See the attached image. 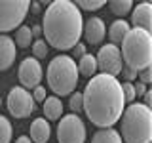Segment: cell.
Listing matches in <instances>:
<instances>
[{
    "mask_svg": "<svg viewBox=\"0 0 152 143\" xmlns=\"http://www.w3.org/2000/svg\"><path fill=\"white\" fill-rule=\"evenodd\" d=\"M6 105H8L10 114L15 116V118L31 116V113L36 111V103H34V99H32L31 92L25 90V88H21V86H13V88L10 90Z\"/></svg>",
    "mask_w": 152,
    "mask_h": 143,
    "instance_id": "ba28073f",
    "label": "cell"
},
{
    "mask_svg": "<svg viewBox=\"0 0 152 143\" xmlns=\"http://www.w3.org/2000/svg\"><path fill=\"white\" fill-rule=\"evenodd\" d=\"M120 137L124 143H152V109L142 103H129L124 109Z\"/></svg>",
    "mask_w": 152,
    "mask_h": 143,
    "instance_id": "3957f363",
    "label": "cell"
},
{
    "mask_svg": "<svg viewBox=\"0 0 152 143\" xmlns=\"http://www.w3.org/2000/svg\"><path fill=\"white\" fill-rule=\"evenodd\" d=\"M28 139L32 143H48L51 136V126L46 118H34L31 122V128H28Z\"/></svg>",
    "mask_w": 152,
    "mask_h": 143,
    "instance_id": "5bb4252c",
    "label": "cell"
},
{
    "mask_svg": "<svg viewBox=\"0 0 152 143\" xmlns=\"http://www.w3.org/2000/svg\"><path fill=\"white\" fill-rule=\"evenodd\" d=\"M31 95H32V99H34V103H44V99L48 97L46 95V86H36Z\"/></svg>",
    "mask_w": 152,
    "mask_h": 143,
    "instance_id": "484cf974",
    "label": "cell"
},
{
    "mask_svg": "<svg viewBox=\"0 0 152 143\" xmlns=\"http://www.w3.org/2000/svg\"><path fill=\"white\" fill-rule=\"evenodd\" d=\"M126 101L122 95V82L116 76L97 73L89 78L82 92V111L97 128H112L120 120Z\"/></svg>",
    "mask_w": 152,
    "mask_h": 143,
    "instance_id": "6da1fadb",
    "label": "cell"
},
{
    "mask_svg": "<svg viewBox=\"0 0 152 143\" xmlns=\"http://www.w3.org/2000/svg\"><path fill=\"white\" fill-rule=\"evenodd\" d=\"M59 143H86V124L78 114H65L57 124Z\"/></svg>",
    "mask_w": 152,
    "mask_h": 143,
    "instance_id": "52a82bcc",
    "label": "cell"
},
{
    "mask_svg": "<svg viewBox=\"0 0 152 143\" xmlns=\"http://www.w3.org/2000/svg\"><path fill=\"white\" fill-rule=\"evenodd\" d=\"M133 88H135V95H137V97H142V95L146 94V86L142 84V82H137V84H133Z\"/></svg>",
    "mask_w": 152,
    "mask_h": 143,
    "instance_id": "f546056e",
    "label": "cell"
},
{
    "mask_svg": "<svg viewBox=\"0 0 152 143\" xmlns=\"http://www.w3.org/2000/svg\"><path fill=\"white\" fill-rule=\"evenodd\" d=\"M122 95L126 103H133L137 99L135 95V88H133V82H122Z\"/></svg>",
    "mask_w": 152,
    "mask_h": 143,
    "instance_id": "cb8c5ba5",
    "label": "cell"
},
{
    "mask_svg": "<svg viewBox=\"0 0 152 143\" xmlns=\"http://www.w3.org/2000/svg\"><path fill=\"white\" fill-rule=\"evenodd\" d=\"M108 6H110V12H112L118 19H124V15L131 13L133 2H131V0H112Z\"/></svg>",
    "mask_w": 152,
    "mask_h": 143,
    "instance_id": "ffe728a7",
    "label": "cell"
},
{
    "mask_svg": "<svg viewBox=\"0 0 152 143\" xmlns=\"http://www.w3.org/2000/svg\"><path fill=\"white\" fill-rule=\"evenodd\" d=\"M91 143H124L120 137V132L114 128H101L93 133Z\"/></svg>",
    "mask_w": 152,
    "mask_h": 143,
    "instance_id": "e0dca14e",
    "label": "cell"
},
{
    "mask_svg": "<svg viewBox=\"0 0 152 143\" xmlns=\"http://www.w3.org/2000/svg\"><path fill=\"white\" fill-rule=\"evenodd\" d=\"M137 76H139V82H142L145 86L150 84V82H152V67H148V69H145V71H141Z\"/></svg>",
    "mask_w": 152,
    "mask_h": 143,
    "instance_id": "4316f807",
    "label": "cell"
},
{
    "mask_svg": "<svg viewBox=\"0 0 152 143\" xmlns=\"http://www.w3.org/2000/svg\"><path fill=\"white\" fill-rule=\"evenodd\" d=\"M74 4L80 12H82V10L84 12H93V10H99V8L104 6L103 0H78V2H74Z\"/></svg>",
    "mask_w": 152,
    "mask_h": 143,
    "instance_id": "603a6c76",
    "label": "cell"
},
{
    "mask_svg": "<svg viewBox=\"0 0 152 143\" xmlns=\"http://www.w3.org/2000/svg\"><path fill=\"white\" fill-rule=\"evenodd\" d=\"M0 105H2V97H0Z\"/></svg>",
    "mask_w": 152,
    "mask_h": 143,
    "instance_id": "e575fe53",
    "label": "cell"
},
{
    "mask_svg": "<svg viewBox=\"0 0 152 143\" xmlns=\"http://www.w3.org/2000/svg\"><path fill=\"white\" fill-rule=\"evenodd\" d=\"M122 74H124V78H126V82H133V80H137V74L139 73H135L129 67H122Z\"/></svg>",
    "mask_w": 152,
    "mask_h": 143,
    "instance_id": "83f0119b",
    "label": "cell"
},
{
    "mask_svg": "<svg viewBox=\"0 0 152 143\" xmlns=\"http://www.w3.org/2000/svg\"><path fill=\"white\" fill-rule=\"evenodd\" d=\"M78 73L84 74V76H95L97 74V61H95V55L93 54H86L78 59Z\"/></svg>",
    "mask_w": 152,
    "mask_h": 143,
    "instance_id": "ac0fdd59",
    "label": "cell"
},
{
    "mask_svg": "<svg viewBox=\"0 0 152 143\" xmlns=\"http://www.w3.org/2000/svg\"><path fill=\"white\" fill-rule=\"evenodd\" d=\"M142 105H146V107L152 105V92H150V90H146V94L142 95Z\"/></svg>",
    "mask_w": 152,
    "mask_h": 143,
    "instance_id": "4dcf8cb0",
    "label": "cell"
},
{
    "mask_svg": "<svg viewBox=\"0 0 152 143\" xmlns=\"http://www.w3.org/2000/svg\"><path fill=\"white\" fill-rule=\"evenodd\" d=\"M13 42H15V48H28L34 42V38H32V32H31V27L27 25H21L15 31V38H13Z\"/></svg>",
    "mask_w": 152,
    "mask_h": 143,
    "instance_id": "d6986e66",
    "label": "cell"
},
{
    "mask_svg": "<svg viewBox=\"0 0 152 143\" xmlns=\"http://www.w3.org/2000/svg\"><path fill=\"white\" fill-rule=\"evenodd\" d=\"M82 35L89 44H101L107 36V25L101 17H89L88 21H84Z\"/></svg>",
    "mask_w": 152,
    "mask_h": 143,
    "instance_id": "8fae6325",
    "label": "cell"
},
{
    "mask_svg": "<svg viewBox=\"0 0 152 143\" xmlns=\"http://www.w3.org/2000/svg\"><path fill=\"white\" fill-rule=\"evenodd\" d=\"M31 32H32V38L40 36V35H42V27H40V25H32V27H31Z\"/></svg>",
    "mask_w": 152,
    "mask_h": 143,
    "instance_id": "1f68e13d",
    "label": "cell"
},
{
    "mask_svg": "<svg viewBox=\"0 0 152 143\" xmlns=\"http://www.w3.org/2000/svg\"><path fill=\"white\" fill-rule=\"evenodd\" d=\"M31 2L28 0H12V2H0V35L19 29L25 21Z\"/></svg>",
    "mask_w": 152,
    "mask_h": 143,
    "instance_id": "8992f818",
    "label": "cell"
},
{
    "mask_svg": "<svg viewBox=\"0 0 152 143\" xmlns=\"http://www.w3.org/2000/svg\"><path fill=\"white\" fill-rule=\"evenodd\" d=\"M15 143H32V141L28 139V136H19L15 139Z\"/></svg>",
    "mask_w": 152,
    "mask_h": 143,
    "instance_id": "d6a6232c",
    "label": "cell"
},
{
    "mask_svg": "<svg viewBox=\"0 0 152 143\" xmlns=\"http://www.w3.org/2000/svg\"><path fill=\"white\" fill-rule=\"evenodd\" d=\"M42 35L48 46L59 52H66L82 38L84 17L82 12L70 0H53L48 4L42 17Z\"/></svg>",
    "mask_w": 152,
    "mask_h": 143,
    "instance_id": "7a4b0ae2",
    "label": "cell"
},
{
    "mask_svg": "<svg viewBox=\"0 0 152 143\" xmlns=\"http://www.w3.org/2000/svg\"><path fill=\"white\" fill-rule=\"evenodd\" d=\"M122 61L135 73L148 69L152 65V35L142 29H129L122 40Z\"/></svg>",
    "mask_w": 152,
    "mask_h": 143,
    "instance_id": "277c9868",
    "label": "cell"
},
{
    "mask_svg": "<svg viewBox=\"0 0 152 143\" xmlns=\"http://www.w3.org/2000/svg\"><path fill=\"white\" fill-rule=\"evenodd\" d=\"M17 57V48L12 36L0 35V71H8Z\"/></svg>",
    "mask_w": 152,
    "mask_h": 143,
    "instance_id": "4fadbf2b",
    "label": "cell"
},
{
    "mask_svg": "<svg viewBox=\"0 0 152 143\" xmlns=\"http://www.w3.org/2000/svg\"><path fill=\"white\" fill-rule=\"evenodd\" d=\"M42 109H44V116H46L48 122L50 120H59V118L63 116V103H61V99L57 97V95L46 97Z\"/></svg>",
    "mask_w": 152,
    "mask_h": 143,
    "instance_id": "9a60e30c",
    "label": "cell"
},
{
    "mask_svg": "<svg viewBox=\"0 0 152 143\" xmlns=\"http://www.w3.org/2000/svg\"><path fill=\"white\" fill-rule=\"evenodd\" d=\"M31 8H32V13H38V12H40V4H38V2L31 4Z\"/></svg>",
    "mask_w": 152,
    "mask_h": 143,
    "instance_id": "836d02e7",
    "label": "cell"
},
{
    "mask_svg": "<svg viewBox=\"0 0 152 143\" xmlns=\"http://www.w3.org/2000/svg\"><path fill=\"white\" fill-rule=\"evenodd\" d=\"M69 107H70V111H72V114H78L82 111V92H72L70 94Z\"/></svg>",
    "mask_w": 152,
    "mask_h": 143,
    "instance_id": "d4e9b609",
    "label": "cell"
},
{
    "mask_svg": "<svg viewBox=\"0 0 152 143\" xmlns=\"http://www.w3.org/2000/svg\"><path fill=\"white\" fill-rule=\"evenodd\" d=\"M131 25L133 29H142V31L152 35V4L141 2L131 10Z\"/></svg>",
    "mask_w": 152,
    "mask_h": 143,
    "instance_id": "7c38bea8",
    "label": "cell"
},
{
    "mask_svg": "<svg viewBox=\"0 0 152 143\" xmlns=\"http://www.w3.org/2000/svg\"><path fill=\"white\" fill-rule=\"evenodd\" d=\"M80 73L78 67H76L74 57L70 55H55L53 59L50 61L46 69V82L48 88L53 92L57 97H63V95H70L76 90V84H78Z\"/></svg>",
    "mask_w": 152,
    "mask_h": 143,
    "instance_id": "5b68a950",
    "label": "cell"
},
{
    "mask_svg": "<svg viewBox=\"0 0 152 143\" xmlns=\"http://www.w3.org/2000/svg\"><path fill=\"white\" fill-rule=\"evenodd\" d=\"M44 76V71H42L40 61L34 59V57H25V59L19 63L17 67V78L21 88L25 90H34L36 86H40V80Z\"/></svg>",
    "mask_w": 152,
    "mask_h": 143,
    "instance_id": "30bf717a",
    "label": "cell"
},
{
    "mask_svg": "<svg viewBox=\"0 0 152 143\" xmlns=\"http://www.w3.org/2000/svg\"><path fill=\"white\" fill-rule=\"evenodd\" d=\"M129 23L126 21V19H116V21L110 23V27H108V38H110V44L114 46H120L124 36L127 35V31H129Z\"/></svg>",
    "mask_w": 152,
    "mask_h": 143,
    "instance_id": "2e32d148",
    "label": "cell"
},
{
    "mask_svg": "<svg viewBox=\"0 0 152 143\" xmlns=\"http://www.w3.org/2000/svg\"><path fill=\"white\" fill-rule=\"evenodd\" d=\"M95 61H97V69L101 71L103 74H110V76H118L122 73V54H120V48L114 46V44H104L99 48L97 55H95Z\"/></svg>",
    "mask_w": 152,
    "mask_h": 143,
    "instance_id": "9c48e42d",
    "label": "cell"
},
{
    "mask_svg": "<svg viewBox=\"0 0 152 143\" xmlns=\"http://www.w3.org/2000/svg\"><path fill=\"white\" fill-rule=\"evenodd\" d=\"M72 52H74V57H78V59H80L82 55L88 54V52H86V44H84V42H78V44L72 48Z\"/></svg>",
    "mask_w": 152,
    "mask_h": 143,
    "instance_id": "f1b7e54d",
    "label": "cell"
},
{
    "mask_svg": "<svg viewBox=\"0 0 152 143\" xmlns=\"http://www.w3.org/2000/svg\"><path fill=\"white\" fill-rule=\"evenodd\" d=\"M12 133H13L12 122L0 114V143H10L12 141Z\"/></svg>",
    "mask_w": 152,
    "mask_h": 143,
    "instance_id": "7402d4cb",
    "label": "cell"
},
{
    "mask_svg": "<svg viewBox=\"0 0 152 143\" xmlns=\"http://www.w3.org/2000/svg\"><path fill=\"white\" fill-rule=\"evenodd\" d=\"M31 50H32V57L34 59H44L48 55V50H50V46L44 42V38H34V42L31 44Z\"/></svg>",
    "mask_w": 152,
    "mask_h": 143,
    "instance_id": "44dd1931",
    "label": "cell"
}]
</instances>
